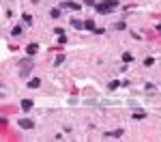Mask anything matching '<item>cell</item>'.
Instances as JSON below:
<instances>
[{
	"mask_svg": "<svg viewBox=\"0 0 161 142\" xmlns=\"http://www.w3.org/2000/svg\"><path fill=\"white\" fill-rule=\"evenodd\" d=\"M114 4H116V0H103V2L97 4V9H99V13H108V11L112 9Z\"/></svg>",
	"mask_w": 161,
	"mask_h": 142,
	"instance_id": "cell-1",
	"label": "cell"
},
{
	"mask_svg": "<svg viewBox=\"0 0 161 142\" xmlns=\"http://www.w3.org/2000/svg\"><path fill=\"white\" fill-rule=\"evenodd\" d=\"M26 52H28V56H35V54L39 52V45H37V43H30V45L26 47Z\"/></svg>",
	"mask_w": 161,
	"mask_h": 142,
	"instance_id": "cell-2",
	"label": "cell"
},
{
	"mask_svg": "<svg viewBox=\"0 0 161 142\" xmlns=\"http://www.w3.org/2000/svg\"><path fill=\"white\" fill-rule=\"evenodd\" d=\"M19 127H22V129H32V121H28V118H22V121H19Z\"/></svg>",
	"mask_w": 161,
	"mask_h": 142,
	"instance_id": "cell-3",
	"label": "cell"
},
{
	"mask_svg": "<svg viewBox=\"0 0 161 142\" xmlns=\"http://www.w3.org/2000/svg\"><path fill=\"white\" fill-rule=\"evenodd\" d=\"M28 86H30V88H39V86H41V80H39V78H32V80L28 82Z\"/></svg>",
	"mask_w": 161,
	"mask_h": 142,
	"instance_id": "cell-4",
	"label": "cell"
},
{
	"mask_svg": "<svg viewBox=\"0 0 161 142\" xmlns=\"http://www.w3.org/2000/svg\"><path fill=\"white\" fill-rule=\"evenodd\" d=\"M65 7H67V9H73V11H80V9H82V7H80L77 2H67Z\"/></svg>",
	"mask_w": 161,
	"mask_h": 142,
	"instance_id": "cell-5",
	"label": "cell"
},
{
	"mask_svg": "<svg viewBox=\"0 0 161 142\" xmlns=\"http://www.w3.org/2000/svg\"><path fill=\"white\" fill-rule=\"evenodd\" d=\"M22 108H24V110H30V108H32V101H30V99H24V101H22Z\"/></svg>",
	"mask_w": 161,
	"mask_h": 142,
	"instance_id": "cell-6",
	"label": "cell"
},
{
	"mask_svg": "<svg viewBox=\"0 0 161 142\" xmlns=\"http://www.w3.org/2000/svg\"><path fill=\"white\" fill-rule=\"evenodd\" d=\"M84 28H88V30H95V22H90V19H88V22H84Z\"/></svg>",
	"mask_w": 161,
	"mask_h": 142,
	"instance_id": "cell-7",
	"label": "cell"
},
{
	"mask_svg": "<svg viewBox=\"0 0 161 142\" xmlns=\"http://www.w3.org/2000/svg\"><path fill=\"white\" fill-rule=\"evenodd\" d=\"M71 26H75V28H84V24H82L80 19H73V22H71Z\"/></svg>",
	"mask_w": 161,
	"mask_h": 142,
	"instance_id": "cell-8",
	"label": "cell"
},
{
	"mask_svg": "<svg viewBox=\"0 0 161 142\" xmlns=\"http://www.w3.org/2000/svg\"><path fill=\"white\" fill-rule=\"evenodd\" d=\"M123 61H125V63H131V61H133V56H131L129 52H127V54H123Z\"/></svg>",
	"mask_w": 161,
	"mask_h": 142,
	"instance_id": "cell-9",
	"label": "cell"
},
{
	"mask_svg": "<svg viewBox=\"0 0 161 142\" xmlns=\"http://www.w3.org/2000/svg\"><path fill=\"white\" fill-rule=\"evenodd\" d=\"M49 15H52V17H60V11L58 9H52V13H49Z\"/></svg>",
	"mask_w": 161,
	"mask_h": 142,
	"instance_id": "cell-10",
	"label": "cell"
},
{
	"mask_svg": "<svg viewBox=\"0 0 161 142\" xmlns=\"http://www.w3.org/2000/svg\"><path fill=\"white\" fill-rule=\"evenodd\" d=\"M86 2H88V4H95V0H86Z\"/></svg>",
	"mask_w": 161,
	"mask_h": 142,
	"instance_id": "cell-11",
	"label": "cell"
}]
</instances>
